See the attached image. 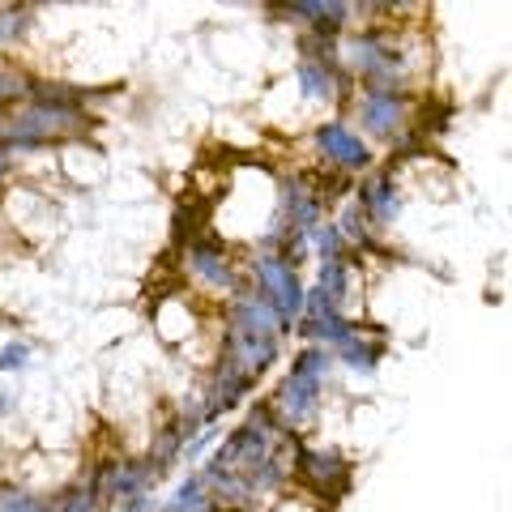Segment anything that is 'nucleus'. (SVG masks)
I'll list each match as a JSON object with an SVG mask.
<instances>
[{
	"mask_svg": "<svg viewBox=\"0 0 512 512\" xmlns=\"http://www.w3.org/2000/svg\"><path fill=\"white\" fill-rule=\"evenodd\" d=\"M329 367H333V355L325 346H303L299 355L291 359V372L282 376L278 393L269 397V406H274L278 423L286 431H295V436H299V431L320 414V397H325L320 389H325Z\"/></svg>",
	"mask_w": 512,
	"mask_h": 512,
	"instance_id": "nucleus-1",
	"label": "nucleus"
},
{
	"mask_svg": "<svg viewBox=\"0 0 512 512\" xmlns=\"http://www.w3.org/2000/svg\"><path fill=\"white\" fill-rule=\"evenodd\" d=\"M94 120L82 107H56V103H26L13 116H5V128H0V146L9 154L13 150H47L60 146V141L82 137Z\"/></svg>",
	"mask_w": 512,
	"mask_h": 512,
	"instance_id": "nucleus-2",
	"label": "nucleus"
},
{
	"mask_svg": "<svg viewBox=\"0 0 512 512\" xmlns=\"http://www.w3.org/2000/svg\"><path fill=\"white\" fill-rule=\"evenodd\" d=\"M252 282H256V291H261L269 299V308L278 312L282 320V329L291 333L299 325V316H303V278H299V269L291 261H282V256L274 248H261L252 256Z\"/></svg>",
	"mask_w": 512,
	"mask_h": 512,
	"instance_id": "nucleus-3",
	"label": "nucleus"
},
{
	"mask_svg": "<svg viewBox=\"0 0 512 512\" xmlns=\"http://www.w3.org/2000/svg\"><path fill=\"white\" fill-rule=\"evenodd\" d=\"M184 265H188V278L205 286L210 295H222V299H235L244 291V278H239L235 261L227 256V244L218 235H192L188 248H184Z\"/></svg>",
	"mask_w": 512,
	"mask_h": 512,
	"instance_id": "nucleus-4",
	"label": "nucleus"
},
{
	"mask_svg": "<svg viewBox=\"0 0 512 512\" xmlns=\"http://www.w3.org/2000/svg\"><path fill=\"white\" fill-rule=\"evenodd\" d=\"M303 487H308L312 495H320V500H342V495L350 491V461L342 453H333V448H308L299 440L295 448V470H291Z\"/></svg>",
	"mask_w": 512,
	"mask_h": 512,
	"instance_id": "nucleus-5",
	"label": "nucleus"
},
{
	"mask_svg": "<svg viewBox=\"0 0 512 512\" xmlns=\"http://www.w3.org/2000/svg\"><path fill=\"white\" fill-rule=\"evenodd\" d=\"M410 111H414V103L406 90H376V86L359 90V120L372 137L397 141L410 128Z\"/></svg>",
	"mask_w": 512,
	"mask_h": 512,
	"instance_id": "nucleus-6",
	"label": "nucleus"
},
{
	"mask_svg": "<svg viewBox=\"0 0 512 512\" xmlns=\"http://www.w3.org/2000/svg\"><path fill=\"white\" fill-rule=\"evenodd\" d=\"M312 141L320 150V163L333 167V171H342V175H355V171L372 167V150H367V141L346 120H325L312 133Z\"/></svg>",
	"mask_w": 512,
	"mask_h": 512,
	"instance_id": "nucleus-7",
	"label": "nucleus"
},
{
	"mask_svg": "<svg viewBox=\"0 0 512 512\" xmlns=\"http://www.w3.org/2000/svg\"><path fill=\"white\" fill-rule=\"evenodd\" d=\"M278 350H282V338H256V333L222 325V359L248 380H261L278 363Z\"/></svg>",
	"mask_w": 512,
	"mask_h": 512,
	"instance_id": "nucleus-8",
	"label": "nucleus"
},
{
	"mask_svg": "<svg viewBox=\"0 0 512 512\" xmlns=\"http://www.w3.org/2000/svg\"><path fill=\"white\" fill-rule=\"evenodd\" d=\"M278 13L291 22L312 26V35H320V39H338L350 26L355 5H342V0H291V5H282Z\"/></svg>",
	"mask_w": 512,
	"mask_h": 512,
	"instance_id": "nucleus-9",
	"label": "nucleus"
},
{
	"mask_svg": "<svg viewBox=\"0 0 512 512\" xmlns=\"http://www.w3.org/2000/svg\"><path fill=\"white\" fill-rule=\"evenodd\" d=\"M355 205L367 214V222H372V227H384V231H389L393 222H397V214H402V197H397L393 171L367 175V180L359 184V192H355Z\"/></svg>",
	"mask_w": 512,
	"mask_h": 512,
	"instance_id": "nucleus-10",
	"label": "nucleus"
},
{
	"mask_svg": "<svg viewBox=\"0 0 512 512\" xmlns=\"http://www.w3.org/2000/svg\"><path fill=\"white\" fill-rule=\"evenodd\" d=\"M299 86L312 103H338L350 94V77L342 64H320V60H299Z\"/></svg>",
	"mask_w": 512,
	"mask_h": 512,
	"instance_id": "nucleus-11",
	"label": "nucleus"
},
{
	"mask_svg": "<svg viewBox=\"0 0 512 512\" xmlns=\"http://www.w3.org/2000/svg\"><path fill=\"white\" fill-rule=\"evenodd\" d=\"M333 359H342L350 372H359V376H376V367H380V359H384V338L376 333H367L363 325H355V333H350V338L342 342V346H333L329 350Z\"/></svg>",
	"mask_w": 512,
	"mask_h": 512,
	"instance_id": "nucleus-12",
	"label": "nucleus"
},
{
	"mask_svg": "<svg viewBox=\"0 0 512 512\" xmlns=\"http://www.w3.org/2000/svg\"><path fill=\"white\" fill-rule=\"evenodd\" d=\"M316 286H320V295H325L333 308L346 312V303H350V291H355V256H338V261H325L320 265V274H316Z\"/></svg>",
	"mask_w": 512,
	"mask_h": 512,
	"instance_id": "nucleus-13",
	"label": "nucleus"
},
{
	"mask_svg": "<svg viewBox=\"0 0 512 512\" xmlns=\"http://www.w3.org/2000/svg\"><path fill=\"white\" fill-rule=\"evenodd\" d=\"M184 448H188V436H184V423L180 419H171V423H163V427H154V440H150V453H146V461L158 470V474H171V466L184 457Z\"/></svg>",
	"mask_w": 512,
	"mask_h": 512,
	"instance_id": "nucleus-14",
	"label": "nucleus"
},
{
	"mask_svg": "<svg viewBox=\"0 0 512 512\" xmlns=\"http://www.w3.org/2000/svg\"><path fill=\"white\" fill-rule=\"evenodd\" d=\"M333 231L342 235L346 248H372V222H367V214L355 205V197H346L338 218H333Z\"/></svg>",
	"mask_w": 512,
	"mask_h": 512,
	"instance_id": "nucleus-15",
	"label": "nucleus"
},
{
	"mask_svg": "<svg viewBox=\"0 0 512 512\" xmlns=\"http://www.w3.org/2000/svg\"><path fill=\"white\" fill-rule=\"evenodd\" d=\"M60 512H111V500L99 491L94 474H86L82 483H73L69 491H60Z\"/></svg>",
	"mask_w": 512,
	"mask_h": 512,
	"instance_id": "nucleus-16",
	"label": "nucleus"
},
{
	"mask_svg": "<svg viewBox=\"0 0 512 512\" xmlns=\"http://www.w3.org/2000/svg\"><path fill=\"white\" fill-rule=\"evenodd\" d=\"M171 512H205V508H214L210 500V487H205V478L201 474H188L180 487H175V495L167 500Z\"/></svg>",
	"mask_w": 512,
	"mask_h": 512,
	"instance_id": "nucleus-17",
	"label": "nucleus"
},
{
	"mask_svg": "<svg viewBox=\"0 0 512 512\" xmlns=\"http://www.w3.org/2000/svg\"><path fill=\"white\" fill-rule=\"evenodd\" d=\"M0 512H60V495H56V500H43V495L5 487V491H0Z\"/></svg>",
	"mask_w": 512,
	"mask_h": 512,
	"instance_id": "nucleus-18",
	"label": "nucleus"
},
{
	"mask_svg": "<svg viewBox=\"0 0 512 512\" xmlns=\"http://www.w3.org/2000/svg\"><path fill=\"white\" fill-rule=\"evenodd\" d=\"M35 26V9L26 5H13V9H0V47L26 39V30Z\"/></svg>",
	"mask_w": 512,
	"mask_h": 512,
	"instance_id": "nucleus-19",
	"label": "nucleus"
},
{
	"mask_svg": "<svg viewBox=\"0 0 512 512\" xmlns=\"http://www.w3.org/2000/svg\"><path fill=\"white\" fill-rule=\"evenodd\" d=\"M308 248L320 256V265H325V261H338V256H346V244H342V235L338 231H333V222L325 218V222H320V227L308 235Z\"/></svg>",
	"mask_w": 512,
	"mask_h": 512,
	"instance_id": "nucleus-20",
	"label": "nucleus"
},
{
	"mask_svg": "<svg viewBox=\"0 0 512 512\" xmlns=\"http://www.w3.org/2000/svg\"><path fill=\"white\" fill-rule=\"evenodd\" d=\"M18 99H30V77L22 69H13V64H0V107Z\"/></svg>",
	"mask_w": 512,
	"mask_h": 512,
	"instance_id": "nucleus-21",
	"label": "nucleus"
},
{
	"mask_svg": "<svg viewBox=\"0 0 512 512\" xmlns=\"http://www.w3.org/2000/svg\"><path fill=\"white\" fill-rule=\"evenodd\" d=\"M30 367V346L26 342H5L0 346V372H22Z\"/></svg>",
	"mask_w": 512,
	"mask_h": 512,
	"instance_id": "nucleus-22",
	"label": "nucleus"
},
{
	"mask_svg": "<svg viewBox=\"0 0 512 512\" xmlns=\"http://www.w3.org/2000/svg\"><path fill=\"white\" fill-rule=\"evenodd\" d=\"M154 491H137V495H124V500L111 504V512H154Z\"/></svg>",
	"mask_w": 512,
	"mask_h": 512,
	"instance_id": "nucleus-23",
	"label": "nucleus"
},
{
	"mask_svg": "<svg viewBox=\"0 0 512 512\" xmlns=\"http://www.w3.org/2000/svg\"><path fill=\"white\" fill-rule=\"evenodd\" d=\"M13 171V154L5 150V146H0V180H5V175Z\"/></svg>",
	"mask_w": 512,
	"mask_h": 512,
	"instance_id": "nucleus-24",
	"label": "nucleus"
},
{
	"mask_svg": "<svg viewBox=\"0 0 512 512\" xmlns=\"http://www.w3.org/2000/svg\"><path fill=\"white\" fill-rule=\"evenodd\" d=\"M0 128H5V116H0Z\"/></svg>",
	"mask_w": 512,
	"mask_h": 512,
	"instance_id": "nucleus-25",
	"label": "nucleus"
}]
</instances>
